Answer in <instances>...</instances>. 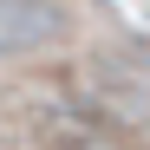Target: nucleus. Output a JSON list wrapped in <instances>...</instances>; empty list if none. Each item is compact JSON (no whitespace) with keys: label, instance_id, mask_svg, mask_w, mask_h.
Here are the masks:
<instances>
[{"label":"nucleus","instance_id":"obj_1","mask_svg":"<svg viewBox=\"0 0 150 150\" xmlns=\"http://www.w3.org/2000/svg\"><path fill=\"white\" fill-rule=\"evenodd\" d=\"M52 33V13L39 0H0V52H26Z\"/></svg>","mask_w":150,"mask_h":150}]
</instances>
